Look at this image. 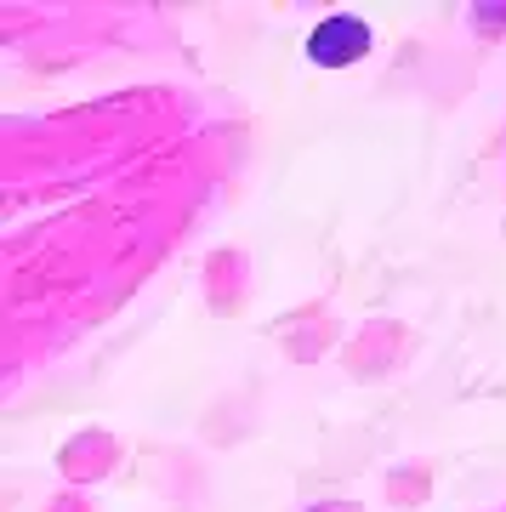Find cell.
<instances>
[{"mask_svg": "<svg viewBox=\"0 0 506 512\" xmlns=\"http://www.w3.org/2000/svg\"><path fill=\"white\" fill-rule=\"evenodd\" d=\"M364 52H370V29L359 18H325L308 35V57L319 69H342V63H353Z\"/></svg>", "mask_w": 506, "mask_h": 512, "instance_id": "obj_1", "label": "cell"}]
</instances>
